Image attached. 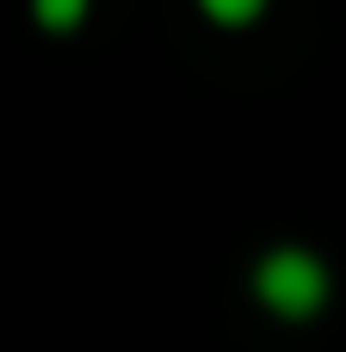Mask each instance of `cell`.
Segmentation results:
<instances>
[{
    "instance_id": "7a4b0ae2",
    "label": "cell",
    "mask_w": 346,
    "mask_h": 352,
    "mask_svg": "<svg viewBox=\"0 0 346 352\" xmlns=\"http://www.w3.org/2000/svg\"><path fill=\"white\" fill-rule=\"evenodd\" d=\"M31 12H37L43 31H74L87 19V0H31Z\"/></svg>"
},
{
    "instance_id": "3957f363",
    "label": "cell",
    "mask_w": 346,
    "mask_h": 352,
    "mask_svg": "<svg viewBox=\"0 0 346 352\" xmlns=\"http://www.w3.org/2000/svg\"><path fill=\"white\" fill-rule=\"evenodd\" d=\"M217 25H248V19H260L266 12V0H198Z\"/></svg>"
},
{
    "instance_id": "6da1fadb",
    "label": "cell",
    "mask_w": 346,
    "mask_h": 352,
    "mask_svg": "<svg viewBox=\"0 0 346 352\" xmlns=\"http://www.w3.org/2000/svg\"><path fill=\"white\" fill-rule=\"evenodd\" d=\"M254 291H260V303L272 316L303 322V316H316L328 303V266L310 248H272L260 260V272H254Z\"/></svg>"
}]
</instances>
